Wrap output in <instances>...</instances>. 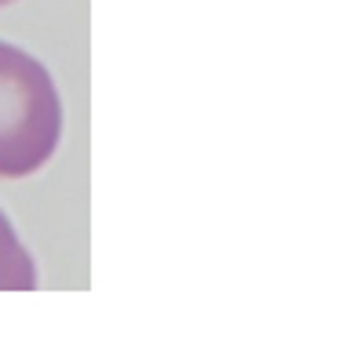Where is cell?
Masks as SVG:
<instances>
[{
	"instance_id": "obj_1",
	"label": "cell",
	"mask_w": 364,
	"mask_h": 364,
	"mask_svg": "<svg viewBox=\"0 0 364 364\" xmlns=\"http://www.w3.org/2000/svg\"><path fill=\"white\" fill-rule=\"evenodd\" d=\"M63 139V102L51 73L22 48L0 41V178L44 168Z\"/></svg>"
},
{
	"instance_id": "obj_2",
	"label": "cell",
	"mask_w": 364,
	"mask_h": 364,
	"mask_svg": "<svg viewBox=\"0 0 364 364\" xmlns=\"http://www.w3.org/2000/svg\"><path fill=\"white\" fill-rule=\"evenodd\" d=\"M33 288H37V266L22 248L8 215L0 211V291H33Z\"/></svg>"
},
{
	"instance_id": "obj_3",
	"label": "cell",
	"mask_w": 364,
	"mask_h": 364,
	"mask_svg": "<svg viewBox=\"0 0 364 364\" xmlns=\"http://www.w3.org/2000/svg\"><path fill=\"white\" fill-rule=\"evenodd\" d=\"M4 4H15V0H0V8H4Z\"/></svg>"
}]
</instances>
